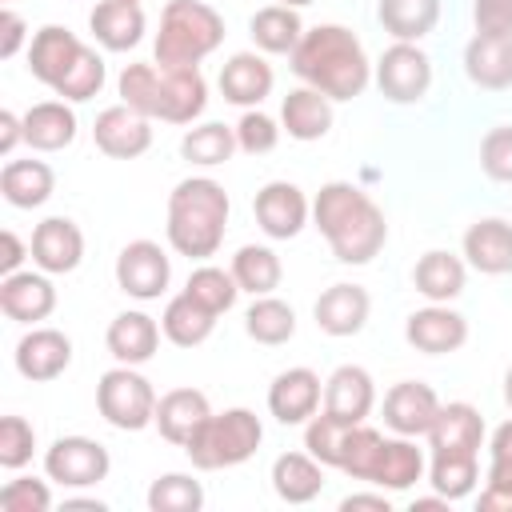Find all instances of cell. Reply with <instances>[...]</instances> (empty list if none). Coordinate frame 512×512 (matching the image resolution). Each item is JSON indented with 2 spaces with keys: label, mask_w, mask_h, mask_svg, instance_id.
Returning <instances> with one entry per match:
<instances>
[{
  "label": "cell",
  "mask_w": 512,
  "mask_h": 512,
  "mask_svg": "<svg viewBox=\"0 0 512 512\" xmlns=\"http://www.w3.org/2000/svg\"><path fill=\"white\" fill-rule=\"evenodd\" d=\"M404 340L424 356H444V352L464 348L468 320L448 304H428V308H416L404 320Z\"/></svg>",
  "instance_id": "obj_17"
},
{
  "label": "cell",
  "mask_w": 512,
  "mask_h": 512,
  "mask_svg": "<svg viewBox=\"0 0 512 512\" xmlns=\"http://www.w3.org/2000/svg\"><path fill=\"white\" fill-rule=\"evenodd\" d=\"M184 292H188L192 300H200L208 312H216V316H220V312H228V308L236 304L240 284H236L232 268L224 272V268H216V264H200V268H192V276H188Z\"/></svg>",
  "instance_id": "obj_42"
},
{
  "label": "cell",
  "mask_w": 512,
  "mask_h": 512,
  "mask_svg": "<svg viewBox=\"0 0 512 512\" xmlns=\"http://www.w3.org/2000/svg\"><path fill=\"white\" fill-rule=\"evenodd\" d=\"M20 140H24V116H16L12 108H0V156H12Z\"/></svg>",
  "instance_id": "obj_53"
},
{
  "label": "cell",
  "mask_w": 512,
  "mask_h": 512,
  "mask_svg": "<svg viewBox=\"0 0 512 512\" xmlns=\"http://www.w3.org/2000/svg\"><path fill=\"white\" fill-rule=\"evenodd\" d=\"M132 4H140V0H132Z\"/></svg>",
  "instance_id": "obj_62"
},
{
  "label": "cell",
  "mask_w": 512,
  "mask_h": 512,
  "mask_svg": "<svg viewBox=\"0 0 512 512\" xmlns=\"http://www.w3.org/2000/svg\"><path fill=\"white\" fill-rule=\"evenodd\" d=\"M264 440V424L252 408H224V412H212L196 436L184 444L192 468L200 472H220V468H236L244 460L256 456Z\"/></svg>",
  "instance_id": "obj_7"
},
{
  "label": "cell",
  "mask_w": 512,
  "mask_h": 512,
  "mask_svg": "<svg viewBox=\"0 0 512 512\" xmlns=\"http://www.w3.org/2000/svg\"><path fill=\"white\" fill-rule=\"evenodd\" d=\"M228 192L212 176H188L168 192V244L188 260H208L224 244L228 228Z\"/></svg>",
  "instance_id": "obj_5"
},
{
  "label": "cell",
  "mask_w": 512,
  "mask_h": 512,
  "mask_svg": "<svg viewBox=\"0 0 512 512\" xmlns=\"http://www.w3.org/2000/svg\"><path fill=\"white\" fill-rule=\"evenodd\" d=\"M488 480L512 484V420H504L492 432V444H488Z\"/></svg>",
  "instance_id": "obj_51"
},
{
  "label": "cell",
  "mask_w": 512,
  "mask_h": 512,
  "mask_svg": "<svg viewBox=\"0 0 512 512\" xmlns=\"http://www.w3.org/2000/svg\"><path fill=\"white\" fill-rule=\"evenodd\" d=\"M280 124H284V132L292 136V140H300V144H308V140H320V136H328V128H332V100L324 96V92H316V88H292L288 96H284V104H280Z\"/></svg>",
  "instance_id": "obj_32"
},
{
  "label": "cell",
  "mask_w": 512,
  "mask_h": 512,
  "mask_svg": "<svg viewBox=\"0 0 512 512\" xmlns=\"http://www.w3.org/2000/svg\"><path fill=\"white\" fill-rule=\"evenodd\" d=\"M476 480H480L476 452H432L428 484H432V492H440L444 500H464V496H472Z\"/></svg>",
  "instance_id": "obj_41"
},
{
  "label": "cell",
  "mask_w": 512,
  "mask_h": 512,
  "mask_svg": "<svg viewBox=\"0 0 512 512\" xmlns=\"http://www.w3.org/2000/svg\"><path fill=\"white\" fill-rule=\"evenodd\" d=\"M368 312H372V300L360 284H332L320 292V300L312 304V316H316V328L324 336H356L364 324H368Z\"/></svg>",
  "instance_id": "obj_19"
},
{
  "label": "cell",
  "mask_w": 512,
  "mask_h": 512,
  "mask_svg": "<svg viewBox=\"0 0 512 512\" xmlns=\"http://www.w3.org/2000/svg\"><path fill=\"white\" fill-rule=\"evenodd\" d=\"M236 148H240V144H236V128L216 124V120L188 128V132H184V140H180V156H184L188 164H196V168L228 164Z\"/></svg>",
  "instance_id": "obj_40"
},
{
  "label": "cell",
  "mask_w": 512,
  "mask_h": 512,
  "mask_svg": "<svg viewBox=\"0 0 512 512\" xmlns=\"http://www.w3.org/2000/svg\"><path fill=\"white\" fill-rule=\"evenodd\" d=\"M440 412V396L432 392V384L424 380H400L384 392V424L396 436H428V428L436 424Z\"/></svg>",
  "instance_id": "obj_16"
},
{
  "label": "cell",
  "mask_w": 512,
  "mask_h": 512,
  "mask_svg": "<svg viewBox=\"0 0 512 512\" xmlns=\"http://www.w3.org/2000/svg\"><path fill=\"white\" fill-rule=\"evenodd\" d=\"M248 36H252V44H256L260 52H268V56H284V52L292 56V48H296L300 36H304V20H300L296 8L268 4V8L252 12V20H248Z\"/></svg>",
  "instance_id": "obj_35"
},
{
  "label": "cell",
  "mask_w": 512,
  "mask_h": 512,
  "mask_svg": "<svg viewBox=\"0 0 512 512\" xmlns=\"http://www.w3.org/2000/svg\"><path fill=\"white\" fill-rule=\"evenodd\" d=\"M92 140H96V148H100L104 156H112V160H136V156H144V152L152 148V120L140 116V112L128 108V104H112V108H104V112L96 116Z\"/></svg>",
  "instance_id": "obj_13"
},
{
  "label": "cell",
  "mask_w": 512,
  "mask_h": 512,
  "mask_svg": "<svg viewBox=\"0 0 512 512\" xmlns=\"http://www.w3.org/2000/svg\"><path fill=\"white\" fill-rule=\"evenodd\" d=\"M464 76L484 92L512 88V36H484L476 32L464 44Z\"/></svg>",
  "instance_id": "obj_24"
},
{
  "label": "cell",
  "mask_w": 512,
  "mask_h": 512,
  "mask_svg": "<svg viewBox=\"0 0 512 512\" xmlns=\"http://www.w3.org/2000/svg\"><path fill=\"white\" fill-rule=\"evenodd\" d=\"M232 276L240 284V292H252V296H272V288H280V256L268 248V244H244L236 248L232 256Z\"/></svg>",
  "instance_id": "obj_38"
},
{
  "label": "cell",
  "mask_w": 512,
  "mask_h": 512,
  "mask_svg": "<svg viewBox=\"0 0 512 512\" xmlns=\"http://www.w3.org/2000/svg\"><path fill=\"white\" fill-rule=\"evenodd\" d=\"M76 112L68 108V100H40L24 112V144L36 152H60L76 140Z\"/></svg>",
  "instance_id": "obj_30"
},
{
  "label": "cell",
  "mask_w": 512,
  "mask_h": 512,
  "mask_svg": "<svg viewBox=\"0 0 512 512\" xmlns=\"http://www.w3.org/2000/svg\"><path fill=\"white\" fill-rule=\"evenodd\" d=\"M312 220L340 264H368L372 256H380V248L388 240L380 204L348 180H328L316 192Z\"/></svg>",
  "instance_id": "obj_1"
},
{
  "label": "cell",
  "mask_w": 512,
  "mask_h": 512,
  "mask_svg": "<svg viewBox=\"0 0 512 512\" xmlns=\"http://www.w3.org/2000/svg\"><path fill=\"white\" fill-rule=\"evenodd\" d=\"M56 308V288L48 272H8L0 280V312L16 324H40Z\"/></svg>",
  "instance_id": "obj_18"
},
{
  "label": "cell",
  "mask_w": 512,
  "mask_h": 512,
  "mask_svg": "<svg viewBox=\"0 0 512 512\" xmlns=\"http://www.w3.org/2000/svg\"><path fill=\"white\" fill-rule=\"evenodd\" d=\"M452 500H444L440 492H432V496H416L412 500V512H432V508H448Z\"/></svg>",
  "instance_id": "obj_57"
},
{
  "label": "cell",
  "mask_w": 512,
  "mask_h": 512,
  "mask_svg": "<svg viewBox=\"0 0 512 512\" xmlns=\"http://www.w3.org/2000/svg\"><path fill=\"white\" fill-rule=\"evenodd\" d=\"M88 28L96 36V44H104L108 52H128L144 40V8L132 0H100L88 16Z\"/></svg>",
  "instance_id": "obj_27"
},
{
  "label": "cell",
  "mask_w": 512,
  "mask_h": 512,
  "mask_svg": "<svg viewBox=\"0 0 512 512\" xmlns=\"http://www.w3.org/2000/svg\"><path fill=\"white\" fill-rule=\"evenodd\" d=\"M172 280V260L156 240H132L116 256V284L132 300H160Z\"/></svg>",
  "instance_id": "obj_11"
},
{
  "label": "cell",
  "mask_w": 512,
  "mask_h": 512,
  "mask_svg": "<svg viewBox=\"0 0 512 512\" xmlns=\"http://www.w3.org/2000/svg\"><path fill=\"white\" fill-rule=\"evenodd\" d=\"M320 408V376L312 368H284L268 384V412L280 424H308Z\"/></svg>",
  "instance_id": "obj_20"
},
{
  "label": "cell",
  "mask_w": 512,
  "mask_h": 512,
  "mask_svg": "<svg viewBox=\"0 0 512 512\" xmlns=\"http://www.w3.org/2000/svg\"><path fill=\"white\" fill-rule=\"evenodd\" d=\"M272 84H276L272 64L260 52H236L220 64V92L236 108H256L272 92Z\"/></svg>",
  "instance_id": "obj_25"
},
{
  "label": "cell",
  "mask_w": 512,
  "mask_h": 512,
  "mask_svg": "<svg viewBox=\"0 0 512 512\" xmlns=\"http://www.w3.org/2000/svg\"><path fill=\"white\" fill-rule=\"evenodd\" d=\"M148 508L152 512H200L204 488H200V480H192L184 472H164L148 488Z\"/></svg>",
  "instance_id": "obj_44"
},
{
  "label": "cell",
  "mask_w": 512,
  "mask_h": 512,
  "mask_svg": "<svg viewBox=\"0 0 512 512\" xmlns=\"http://www.w3.org/2000/svg\"><path fill=\"white\" fill-rule=\"evenodd\" d=\"M24 40H28V24L4 4V12H0V60H12L24 48Z\"/></svg>",
  "instance_id": "obj_52"
},
{
  "label": "cell",
  "mask_w": 512,
  "mask_h": 512,
  "mask_svg": "<svg viewBox=\"0 0 512 512\" xmlns=\"http://www.w3.org/2000/svg\"><path fill=\"white\" fill-rule=\"evenodd\" d=\"M96 408L112 428L140 432L156 420V388L132 364H116L96 384Z\"/></svg>",
  "instance_id": "obj_8"
},
{
  "label": "cell",
  "mask_w": 512,
  "mask_h": 512,
  "mask_svg": "<svg viewBox=\"0 0 512 512\" xmlns=\"http://www.w3.org/2000/svg\"><path fill=\"white\" fill-rule=\"evenodd\" d=\"M12 360H16V372L24 380L48 384V380H56V376L68 372V364H72V340L60 328H32V332H24L16 340Z\"/></svg>",
  "instance_id": "obj_15"
},
{
  "label": "cell",
  "mask_w": 512,
  "mask_h": 512,
  "mask_svg": "<svg viewBox=\"0 0 512 512\" xmlns=\"http://www.w3.org/2000/svg\"><path fill=\"white\" fill-rule=\"evenodd\" d=\"M464 280H468L464 260L452 256V252H444V248L424 252V256L416 260V268H412V284H416V292H420L428 304H448V300H456V296L464 292Z\"/></svg>",
  "instance_id": "obj_33"
},
{
  "label": "cell",
  "mask_w": 512,
  "mask_h": 512,
  "mask_svg": "<svg viewBox=\"0 0 512 512\" xmlns=\"http://www.w3.org/2000/svg\"><path fill=\"white\" fill-rule=\"evenodd\" d=\"M160 324L148 316V312H136V308H128V312H116L112 316V324H108V332H104V344H108V352H112V360L116 364H148L152 356H156V348H160Z\"/></svg>",
  "instance_id": "obj_21"
},
{
  "label": "cell",
  "mask_w": 512,
  "mask_h": 512,
  "mask_svg": "<svg viewBox=\"0 0 512 512\" xmlns=\"http://www.w3.org/2000/svg\"><path fill=\"white\" fill-rule=\"evenodd\" d=\"M276 4H284V8H308L312 0H276Z\"/></svg>",
  "instance_id": "obj_60"
},
{
  "label": "cell",
  "mask_w": 512,
  "mask_h": 512,
  "mask_svg": "<svg viewBox=\"0 0 512 512\" xmlns=\"http://www.w3.org/2000/svg\"><path fill=\"white\" fill-rule=\"evenodd\" d=\"M348 432H352L348 420H336L332 412H320V416H312V420L304 424V452H312L324 468H340Z\"/></svg>",
  "instance_id": "obj_43"
},
{
  "label": "cell",
  "mask_w": 512,
  "mask_h": 512,
  "mask_svg": "<svg viewBox=\"0 0 512 512\" xmlns=\"http://www.w3.org/2000/svg\"><path fill=\"white\" fill-rule=\"evenodd\" d=\"M0 508L4 512H48L52 508V488H48V480L16 476L0 488Z\"/></svg>",
  "instance_id": "obj_49"
},
{
  "label": "cell",
  "mask_w": 512,
  "mask_h": 512,
  "mask_svg": "<svg viewBox=\"0 0 512 512\" xmlns=\"http://www.w3.org/2000/svg\"><path fill=\"white\" fill-rule=\"evenodd\" d=\"M472 24L484 36H512V0H472Z\"/></svg>",
  "instance_id": "obj_50"
},
{
  "label": "cell",
  "mask_w": 512,
  "mask_h": 512,
  "mask_svg": "<svg viewBox=\"0 0 512 512\" xmlns=\"http://www.w3.org/2000/svg\"><path fill=\"white\" fill-rule=\"evenodd\" d=\"M352 508H376V512H388L392 500H388L384 488H380V492H352V496L340 500V512H352Z\"/></svg>",
  "instance_id": "obj_56"
},
{
  "label": "cell",
  "mask_w": 512,
  "mask_h": 512,
  "mask_svg": "<svg viewBox=\"0 0 512 512\" xmlns=\"http://www.w3.org/2000/svg\"><path fill=\"white\" fill-rule=\"evenodd\" d=\"M464 260L484 276L512 272V224L500 216H484L464 232Z\"/></svg>",
  "instance_id": "obj_23"
},
{
  "label": "cell",
  "mask_w": 512,
  "mask_h": 512,
  "mask_svg": "<svg viewBox=\"0 0 512 512\" xmlns=\"http://www.w3.org/2000/svg\"><path fill=\"white\" fill-rule=\"evenodd\" d=\"M376 88L392 100V104H416L428 96L432 88V60L420 44L396 40L392 48H384V56L376 60Z\"/></svg>",
  "instance_id": "obj_9"
},
{
  "label": "cell",
  "mask_w": 512,
  "mask_h": 512,
  "mask_svg": "<svg viewBox=\"0 0 512 512\" xmlns=\"http://www.w3.org/2000/svg\"><path fill=\"white\" fill-rule=\"evenodd\" d=\"M280 124L268 116V112H260V108H244V116L236 120V144H240V152H248V156H264V152H272L276 144H280Z\"/></svg>",
  "instance_id": "obj_46"
},
{
  "label": "cell",
  "mask_w": 512,
  "mask_h": 512,
  "mask_svg": "<svg viewBox=\"0 0 512 512\" xmlns=\"http://www.w3.org/2000/svg\"><path fill=\"white\" fill-rule=\"evenodd\" d=\"M432 452H480L484 444V416L468 400L440 404L436 424L428 428Z\"/></svg>",
  "instance_id": "obj_29"
},
{
  "label": "cell",
  "mask_w": 512,
  "mask_h": 512,
  "mask_svg": "<svg viewBox=\"0 0 512 512\" xmlns=\"http://www.w3.org/2000/svg\"><path fill=\"white\" fill-rule=\"evenodd\" d=\"M108 468H112L108 448L92 436H60L44 452V472L60 488H92L108 476Z\"/></svg>",
  "instance_id": "obj_10"
},
{
  "label": "cell",
  "mask_w": 512,
  "mask_h": 512,
  "mask_svg": "<svg viewBox=\"0 0 512 512\" xmlns=\"http://www.w3.org/2000/svg\"><path fill=\"white\" fill-rule=\"evenodd\" d=\"M480 168L496 184H512V124L488 128L480 140Z\"/></svg>",
  "instance_id": "obj_48"
},
{
  "label": "cell",
  "mask_w": 512,
  "mask_h": 512,
  "mask_svg": "<svg viewBox=\"0 0 512 512\" xmlns=\"http://www.w3.org/2000/svg\"><path fill=\"white\" fill-rule=\"evenodd\" d=\"M64 508H92V512H104L108 504H104V500H84V496H68V500H64Z\"/></svg>",
  "instance_id": "obj_58"
},
{
  "label": "cell",
  "mask_w": 512,
  "mask_h": 512,
  "mask_svg": "<svg viewBox=\"0 0 512 512\" xmlns=\"http://www.w3.org/2000/svg\"><path fill=\"white\" fill-rule=\"evenodd\" d=\"M4 4H12V0H4Z\"/></svg>",
  "instance_id": "obj_61"
},
{
  "label": "cell",
  "mask_w": 512,
  "mask_h": 512,
  "mask_svg": "<svg viewBox=\"0 0 512 512\" xmlns=\"http://www.w3.org/2000/svg\"><path fill=\"white\" fill-rule=\"evenodd\" d=\"M224 40V16L204 0H168L156 32L160 68H200Z\"/></svg>",
  "instance_id": "obj_6"
},
{
  "label": "cell",
  "mask_w": 512,
  "mask_h": 512,
  "mask_svg": "<svg viewBox=\"0 0 512 512\" xmlns=\"http://www.w3.org/2000/svg\"><path fill=\"white\" fill-rule=\"evenodd\" d=\"M288 60H292V72L308 88L324 92L328 100H356L372 80L368 52L344 24L304 28V36Z\"/></svg>",
  "instance_id": "obj_2"
},
{
  "label": "cell",
  "mask_w": 512,
  "mask_h": 512,
  "mask_svg": "<svg viewBox=\"0 0 512 512\" xmlns=\"http://www.w3.org/2000/svg\"><path fill=\"white\" fill-rule=\"evenodd\" d=\"M56 188V172L44 160H8L0 168V196L12 208H40Z\"/></svg>",
  "instance_id": "obj_34"
},
{
  "label": "cell",
  "mask_w": 512,
  "mask_h": 512,
  "mask_svg": "<svg viewBox=\"0 0 512 512\" xmlns=\"http://www.w3.org/2000/svg\"><path fill=\"white\" fill-rule=\"evenodd\" d=\"M28 72L68 104H84L104 88V60L64 24H44L28 40Z\"/></svg>",
  "instance_id": "obj_3"
},
{
  "label": "cell",
  "mask_w": 512,
  "mask_h": 512,
  "mask_svg": "<svg viewBox=\"0 0 512 512\" xmlns=\"http://www.w3.org/2000/svg\"><path fill=\"white\" fill-rule=\"evenodd\" d=\"M36 452V428L24 416H4L0 420V468L16 472L32 460Z\"/></svg>",
  "instance_id": "obj_47"
},
{
  "label": "cell",
  "mask_w": 512,
  "mask_h": 512,
  "mask_svg": "<svg viewBox=\"0 0 512 512\" xmlns=\"http://www.w3.org/2000/svg\"><path fill=\"white\" fill-rule=\"evenodd\" d=\"M272 492L284 504H312L324 492V464L312 452H280L272 460Z\"/></svg>",
  "instance_id": "obj_31"
},
{
  "label": "cell",
  "mask_w": 512,
  "mask_h": 512,
  "mask_svg": "<svg viewBox=\"0 0 512 512\" xmlns=\"http://www.w3.org/2000/svg\"><path fill=\"white\" fill-rule=\"evenodd\" d=\"M120 104L136 108L148 120L164 124H192L208 104V84L200 68H160V64H124Z\"/></svg>",
  "instance_id": "obj_4"
},
{
  "label": "cell",
  "mask_w": 512,
  "mask_h": 512,
  "mask_svg": "<svg viewBox=\"0 0 512 512\" xmlns=\"http://www.w3.org/2000/svg\"><path fill=\"white\" fill-rule=\"evenodd\" d=\"M160 328H164V336H168L176 348H196V344H204V340L212 336L216 312H208L200 300H192L188 292H180V296H172V300L164 304Z\"/></svg>",
  "instance_id": "obj_37"
},
{
  "label": "cell",
  "mask_w": 512,
  "mask_h": 512,
  "mask_svg": "<svg viewBox=\"0 0 512 512\" xmlns=\"http://www.w3.org/2000/svg\"><path fill=\"white\" fill-rule=\"evenodd\" d=\"M252 212H256V224H260L264 236H272V240H292V236H300V228L308 224L312 204H308V196H304L292 180H268V184L256 192Z\"/></svg>",
  "instance_id": "obj_12"
},
{
  "label": "cell",
  "mask_w": 512,
  "mask_h": 512,
  "mask_svg": "<svg viewBox=\"0 0 512 512\" xmlns=\"http://www.w3.org/2000/svg\"><path fill=\"white\" fill-rule=\"evenodd\" d=\"M208 416H212V408H208V396L200 388H172V392H164L156 400V420L152 424L160 428V436L168 444L184 448Z\"/></svg>",
  "instance_id": "obj_26"
},
{
  "label": "cell",
  "mask_w": 512,
  "mask_h": 512,
  "mask_svg": "<svg viewBox=\"0 0 512 512\" xmlns=\"http://www.w3.org/2000/svg\"><path fill=\"white\" fill-rule=\"evenodd\" d=\"M504 404H508V408H512V368H508V372H504Z\"/></svg>",
  "instance_id": "obj_59"
},
{
  "label": "cell",
  "mask_w": 512,
  "mask_h": 512,
  "mask_svg": "<svg viewBox=\"0 0 512 512\" xmlns=\"http://www.w3.org/2000/svg\"><path fill=\"white\" fill-rule=\"evenodd\" d=\"M424 468H428L424 452L416 448L412 436H384L368 484H376L384 492H408L416 480H424Z\"/></svg>",
  "instance_id": "obj_28"
},
{
  "label": "cell",
  "mask_w": 512,
  "mask_h": 512,
  "mask_svg": "<svg viewBox=\"0 0 512 512\" xmlns=\"http://www.w3.org/2000/svg\"><path fill=\"white\" fill-rule=\"evenodd\" d=\"M32 264L48 276H64V272H76L80 260H84V232L76 228V220L68 216H48L32 228Z\"/></svg>",
  "instance_id": "obj_14"
},
{
  "label": "cell",
  "mask_w": 512,
  "mask_h": 512,
  "mask_svg": "<svg viewBox=\"0 0 512 512\" xmlns=\"http://www.w3.org/2000/svg\"><path fill=\"white\" fill-rule=\"evenodd\" d=\"M476 508H480V512H512V484L484 480V492H480Z\"/></svg>",
  "instance_id": "obj_54"
},
{
  "label": "cell",
  "mask_w": 512,
  "mask_h": 512,
  "mask_svg": "<svg viewBox=\"0 0 512 512\" xmlns=\"http://www.w3.org/2000/svg\"><path fill=\"white\" fill-rule=\"evenodd\" d=\"M376 404V384L368 376V368L360 364H340L328 380H324V412H332L336 420L348 424H364L368 412Z\"/></svg>",
  "instance_id": "obj_22"
},
{
  "label": "cell",
  "mask_w": 512,
  "mask_h": 512,
  "mask_svg": "<svg viewBox=\"0 0 512 512\" xmlns=\"http://www.w3.org/2000/svg\"><path fill=\"white\" fill-rule=\"evenodd\" d=\"M380 444H384V436H380L376 428H368V424H352L348 444H344L340 472L352 476V480H364V484H368L372 464H376V456H380Z\"/></svg>",
  "instance_id": "obj_45"
},
{
  "label": "cell",
  "mask_w": 512,
  "mask_h": 512,
  "mask_svg": "<svg viewBox=\"0 0 512 512\" xmlns=\"http://www.w3.org/2000/svg\"><path fill=\"white\" fill-rule=\"evenodd\" d=\"M244 332L268 348L288 344L296 336V312H292V304H284L276 296H256L244 312Z\"/></svg>",
  "instance_id": "obj_39"
},
{
  "label": "cell",
  "mask_w": 512,
  "mask_h": 512,
  "mask_svg": "<svg viewBox=\"0 0 512 512\" xmlns=\"http://www.w3.org/2000/svg\"><path fill=\"white\" fill-rule=\"evenodd\" d=\"M0 244H4V256H0V272H4V276H8V272H20L24 256H32V252H24V244H20V236H16L12 228H4V232H0Z\"/></svg>",
  "instance_id": "obj_55"
},
{
  "label": "cell",
  "mask_w": 512,
  "mask_h": 512,
  "mask_svg": "<svg viewBox=\"0 0 512 512\" xmlns=\"http://www.w3.org/2000/svg\"><path fill=\"white\" fill-rule=\"evenodd\" d=\"M376 20L384 24V32L392 40L420 44L440 20V0H380Z\"/></svg>",
  "instance_id": "obj_36"
}]
</instances>
